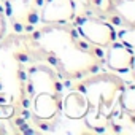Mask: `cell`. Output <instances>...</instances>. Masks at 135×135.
<instances>
[{
    "instance_id": "1",
    "label": "cell",
    "mask_w": 135,
    "mask_h": 135,
    "mask_svg": "<svg viewBox=\"0 0 135 135\" xmlns=\"http://www.w3.org/2000/svg\"><path fill=\"white\" fill-rule=\"evenodd\" d=\"M33 60L48 64L64 83H75L103 67V51L88 43L73 24H43L21 33Z\"/></svg>"
},
{
    "instance_id": "3",
    "label": "cell",
    "mask_w": 135,
    "mask_h": 135,
    "mask_svg": "<svg viewBox=\"0 0 135 135\" xmlns=\"http://www.w3.org/2000/svg\"><path fill=\"white\" fill-rule=\"evenodd\" d=\"M126 81L116 73H91L75 83L73 89L81 91L88 100V113L84 114V124L94 132H114L118 127L114 122L122 114L118 99L124 89ZM124 116V114H122Z\"/></svg>"
},
{
    "instance_id": "8",
    "label": "cell",
    "mask_w": 135,
    "mask_h": 135,
    "mask_svg": "<svg viewBox=\"0 0 135 135\" xmlns=\"http://www.w3.org/2000/svg\"><path fill=\"white\" fill-rule=\"evenodd\" d=\"M105 49L103 65L110 72L121 75L133 72V46L122 41H113Z\"/></svg>"
},
{
    "instance_id": "2",
    "label": "cell",
    "mask_w": 135,
    "mask_h": 135,
    "mask_svg": "<svg viewBox=\"0 0 135 135\" xmlns=\"http://www.w3.org/2000/svg\"><path fill=\"white\" fill-rule=\"evenodd\" d=\"M27 52L21 33L8 35L0 41V122L29 121V105L26 95Z\"/></svg>"
},
{
    "instance_id": "4",
    "label": "cell",
    "mask_w": 135,
    "mask_h": 135,
    "mask_svg": "<svg viewBox=\"0 0 135 135\" xmlns=\"http://www.w3.org/2000/svg\"><path fill=\"white\" fill-rule=\"evenodd\" d=\"M26 95L29 105V121L46 130V127L54 124L60 114L64 81L52 67L30 57L27 65Z\"/></svg>"
},
{
    "instance_id": "7",
    "label": "cell",
    "mask_w": 135,
    "mask_h": 135,
    "mask_svg": "<svg viewBox=\"0 0 135 135\" xmlns=\"http://www.w3.org/2000/svg\"><path fill=\"white\" fill-rule=\"evenodd\" d=\"M73 27L76 29V32L91 45L105 49L107 46H110L113 41H116L118 33L114 26H111L110 22L83 11L81 15H76L73 19Z\"/></svg>"
},
{
    "instance_id": "5",
    "label": "cell",
    "mask_w": 135,
    "mask_h": 135,
    "mask_svg": "<svg viewBox=\"0 0 135 135\" xmlns=\"http://www.w3.org/2000/svg\"><path fill=\"white\" fill-rule=\"evenodd\" d=\"M83 11L135 32V0H83Z\"/></svg>"
},
{
    "instance_id": "9",
    "label": "cell",
    "mask_w": 135,
    "mask_h": 135,
    "mask_svg": "<svg viewBox=\"0 0 135 135\" xmlns=\"http://www.w3.org/2000/svg\"><path fill=\"white\" fill-rule=\"evenodd\" d=\"M76 16L75 0H43L40 8L41 24H72Z\"/></svg>"
},
{
    "instance_id": "6",
    "label": "cell",
    "mask_w": 135,
    "mask_h": 135,
    "mask_svg": "<svg viewBox=\"0 0 135 135\" xmlns=\"http://www.w3.org/2000/svg\"><path fill=\"white\" fill-rule=\"evenodd\" d=\"M41 2L43 0H0L16 33H27L38 27Z\"/></svg>"
},
{
    "instance_id": "12",
    "label": "cell",
    "mask_w": 135,
    "mask_h": 135,
    "mask_svg": "<svg viewBox=\"0 0 135 135\" xmlns=\"http://www.w3.org/2000/svg\"><path fill=\"white\" fill-rule=\"evenodd\" d=\"M8 33V19H7V15H5V10L0 3V41H2Z\"/></svg>"
},
{
    "instance_id": "11",
    "label": "cell",
    "mask_w": 135,
    "mask_h": 135,
    "mask_svg": "<svg viewBox=\"0 0 135 135\" xmlns=\"http://www.w3.org/2000/svg\"><path fill=\"white\" fill-rule=\"evenodd\" d=\"M118 105H119L122 114L127 116L133 122V114H135V86H133V83H126L124 89L119 94Z\"/></svg>"
},
{
    "instance_id": "10",
    "label": "cell",
    "mask_w": 135,
    "mask_h": 135,
    "mask_svg": "<svg viewBox=\"0 0 135 135\" xmlns=\"http://www.w3.org/2000/svg\"><path fill=\"white\" fill-rule=\"evenodd\" d=\"M60 113L65 118L73 119V121L83 119L84 114L88 113V100H86V95L81 91L72 88V91L69 94H67L65 97H62Z\"/></svg>"
}]
</instances>
